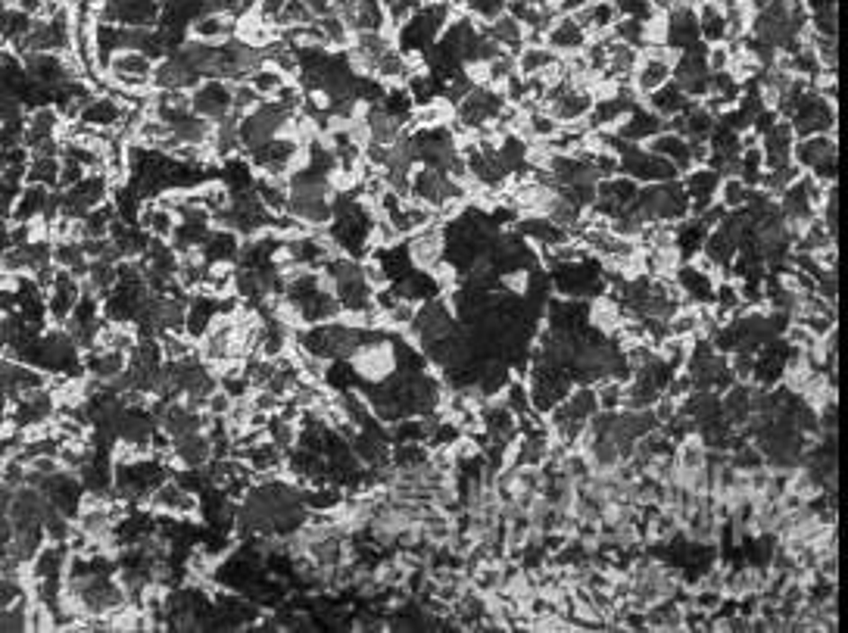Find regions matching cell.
Here are the masks:
<instances>
[{"label": "cell", "mask_w": 848, "mask_h": 633, "mask_svg": "<svg viewBox=\"0 0 848 633\" xmlns=\"http://www.w3.org/2000/svg\"><path fill=\"white\" fill-rule=\"evenodd\" d=\"M649 153H656V156L667 159V163L674 165V169L683 175V172L692 169V153H690V141H686L683 135H677V131H658V135H652L649 141L643 144Z\"/></svg>", "instance_id": "5"}, {"label": "cell", "mask_w": 848, "mask_h": 633, "mask_svg": "<svg viewBox=\"0 0 848 633\" xmlns=\"http://www.w3.org/2000/svg\"><path fill=\"white\" fill-rule=\"evenodd\" d=\"M443 253H446L443 222H433V225H427V228L415 231V235H409V253H406V259H409L412 269L427 272L433 263L443 259Z\"/></svg>", "instance_id": "2"}, {"label": "cell", "mask_w": 848, "mask_h": 633, "mask_svg": "<svg viewBox=\"0 0 848 633\" xmlns=\"http://www.w3.org/2000/svg\"><path fill=\"white\" fill-rule=\"evenodd\" d=\"M53 178H57V165H53L50 159L44 156L41 163L31 169V182H53Z\"/></svg>", "instance_id": "19"}, {"label": "cell", "mask_w": 848, "mask_h": 633, "mask_svg": "<svg viewBox=\"0 0 848 633\" xmlns=\"http://www.w3.org/2000/svg\"><path fill=\"white\" fill-rule=\"evenodd\" d=\"M749 194H752V188L743 182V178H720L714 200H718V203L724 206L727 212H733V210H743Z\"/></svg>", "instance_id": "15"}, {"label": "cell", "mask_w": 848, "mask_h": 633, "mask_svg": "<svg viewBox=\"0 0 848 633\" xmlns=\"http://www.w3.org/2000/svg\"><path fill=\"white\" fill-rule=\"evenodd\" d=\"M191 110L206 122H225L231 116V88L222 82H203L191 97Z\"/></svg>", "instance_id": "3"}, {"label": "cell", "mask_w": 848, "mask_h": 633, "mask_svg": "<svg viewBox=\"0 0 848 633\" xmlns=\"http://www.w3.org/2000/svg\"><path fill=\"white\" fill-rule=\"evenodd\" d=\"M614 6H618V13L624 19H639V22H646L656 13L652 0H614Z\"/></svg>", "instance_id": "18"}, {"label": "cell", "mask_w": 848, "mask_h": 633, "mask_svg": "<svg viewBox=\"0 0 848 633\" xmlns=\"http://www.w3.org/2000/svg\"><path fill=\"white\" fill-rule=\"evenodd\" d=\"M593 390H596L599 412H620L624 409L627 381H620V378H599V381H593Z\"/></svg>", "instance_id": "14"}, {"label": "cell", "mask_w": 848, "mask_h": 633, "mask_svg": "<svg viewBox=\"0 0 848 633\" xmlns=\"http://www.w3.org/2000/svg\"><path fill=\"white\" fill-rule=\"evenodd\" d=\"M839 135H808L799 138L796 147H792V163L799 165L801 172H811L814 165H820L824 159L839 156Z\"/></svg>", "instance_id": "6"}, {"label": "cell", "mask_w": 848, "mask_h": 633, "mask_svg": "<svg viewBox=\"0 0 848 633\" xmlns=\"http://www.w3.org/2000/svg\"><path fill=\"white\" fill-rule=\"evenodd\" d=\"M484 31L490 41H496L503 50L515 53L524 48V25L518 22L515 16H509V13H499L496 19H490V22H484Z\"/></svg>", "instance_id": "10"}, {"label": "cell", "mask_w": 848, "mask_h": 633, "mask_svg": "<svg viewBox=\"0 0 848 633\" xmlns=\"http://www.w3.org/2000/svg\"><path fill=\"white\" fill-rule=\"evenodd\" d=\"M674 465H677V481H686V477L699 475L708 465V446L696 434L680 440V443L674 446Z\"/></svg>", "instance_id": "9"}, {"label": "cell", "mask_w": 848, "mask_h": 633, "mask_svg": "<svg viewBox=\"0 0 848 633\" xmlns=\"http://www.w3.org/2000/svg\"><path fill=\"white\" fill-rule=\"evenodd\" d=\"M586 44H590V35H586L584 25L574 16H556L549 29H546V48H552L558 57H565V53H580Z\"/></svg>", "instance_id": "4"}, {"label": "cell", "mask_w": 848, "mask_h": 633, "mask_svg": "<svg viewBox=\"0 0 848 633\" xmlns=\"http://www.w3.org/2000/svg\"><path fill=\"white\" fill-rule=\"evenodd\" d=\"M237 31V22L231 13H203V16L193 19V35L200 38L203 44H216V41H225V38H231Z\"/></svg>", "instance_id": "11"}, {"label": "cell", "mask_w": 848, "mask_h": 633, "mask_svg": "<svg viewBox=\"0 0 848 633\" xmlns=\"http://www.w3.org/2000/svg\"><path fill=\"white\" fill-rule=\"evenodd\" d=\"M350 365H353V371L362 378V381L384 384V381H390V378L399 371L397 346H393L390 341H384L380 334H371L369 341H365L350 356Z\"/></svg>", "instance_id": "1"}, {"label": "cell", "mask_w": 848, "mask_h": 633, "mask_svg": "<svg viewBox=\"0 0 848 633\" xmlns=\"http://www.w3.org/2000/svg\"><path fill=\"white\" fill-rule=\"evenodd\" d=\"M643 103L649 106L656 116H661V119H671V116H680V112L686 110V106L692 103L690 97L680 91V85H674V82H667V85H661L658 91H652V94H646L643 97Z\"/></svg>", "instance_id": "12"}, {"label": "cell", "mask_w": 848, "mask_h": 633, "mask_svg": "<svg viewBox=\"0 0 848 633\" xmlns=\"http://www.w3.org/2000/svg\"><path fill=\"white\" fill-rule=\"evenodd\" d=\"M558 59V53L546 44H524L521 50H515V69L521 78H537L543 69H549L552 63Z\"/></svg>", "instance_id": "13"}, {"label": "cell", "mask_w": 848, "mask_h": 633, "mask_svg": "<svg viewBox=\"0 0 848 633\" xmlns=\"http://www.w3.org/2000/svg\"><path fill=\"white\" fill-rule=\"evenodd\" d=\"M246 82H250L253 88L259 91V94H263L265 100H269V97H275L278 91L284 88V85H287V78H284L278 69H265V66H259V69H253L250 76H246Z\"/></svg>", "instance_id": "16"}, {"label": "cell", "mask_w": 848, "mask_h": 633, "mask_svg": "<svg viewBox=\"0 0 848 633\" xmlns=\"http://www.w3.org/2000/svg\"><path fill=\"white\" fill-rule=\"evenodd\" d=\"M456 119V106L450 100H427V103H418L409 116V131H437V129H450V122Z\"/></svg>", "instance_id": "7"}, {"label": "cell", "mask_w": 848, "mask_h": 633, "mask_svg": "<svg viewBox=\"0 0 848 633\" xmlns=\"http://www.w3.org/2000/svg\"><path fill=\"white\" fill-rule=\"evenodd\" d=\"M696 22H699V41L702 44H727V19L718 0H699Z\"/></svg>", "instance_id": "8"}, {"label": "cell", "mask_w": 848, "mask_h": 633, "mask_svg": "<svg viewBox=\"0 0 848 633\" xmlns=\"http://www.w3.org/2000/svg\"><path fill=\"white\" fill-rule=\"evenodd\" d=\"M119 116H122V110H119L112 100H97V103H91L88 110H85V119H88V122H100V125L119 122Z\"/></svg>", "instance_id": "17"}]
</instances>
